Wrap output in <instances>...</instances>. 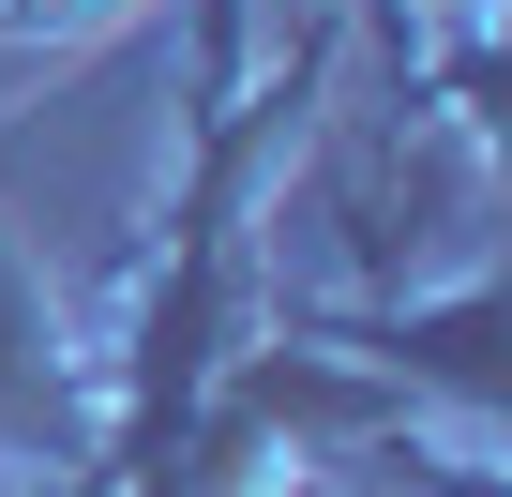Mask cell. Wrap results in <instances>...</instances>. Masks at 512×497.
Returning <instances> with one entry per match:
<instances>
[{
  "mask_svg": "<svg viewBox=\"0 0 512 497\" xmlns=\"http://www.w3.org/2000/svg\"><path fill=\"white\" fill-rule=\"evenodd\" d=\"M181 46H196V91H181V196H166V241L136 257V302L121 332L91 347L106 377V437H91V497H181V452L211 422V392L241 377V347L272 332V166L302 136V91L317 61H272V16L256 0H181Z\"/></svg>",
  "mask_w": 512,
  "mask_h": 497,
  "instance_id": "cell-1",
  "label": "cell"
},
{
  "mask_svg": "<svg viewBox=\"0 0 512 497\" xmlns=\"http://www.w3.org/2000/svg\"><path fill=\"white\" fill-rule=\"evenodd\" d=\"M91 437H106V377H91V347L61 332V302L31 287V257L0 241V467L91 482Z\"/></svg>",
  "mask_w": 512,
  "mask_h": 497,
  "instance_id": "cell-2",
  "label": "cell"
},
{
  "mask_svg": "<svg viewBox=\"0 0 512 497\" xmlns=\"http://www.w3.org/2000/svg\"><path fill=\"white\" fill-rule=\"evenodd\" d=\"M347 16H377L392 61H407V46H437V31H482V0H347Z\"/></svg>",
  "mask_w": 512,
  "mask_h": 497,
  "instance_id": "cell-3",
  "label": "cell"
}]
</instances>
